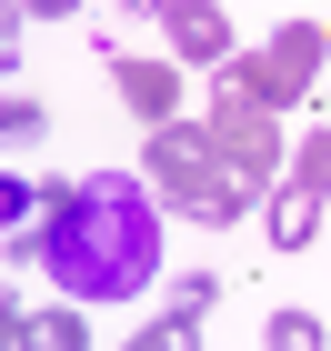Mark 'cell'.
<instances>
[{
  "label": "cell",
  "instance_id": "1",
  "mask_svg": "<svg viewBox=\"0 0 331 351\" xmlns=\"http://www.w3.org/2000/svg\"><path fill=\"white\" fill-rule=\"evenodd\" d=\"M21 251H40L71 301H131V291H151V271H161V211H151L140 181H121V171L60 181L51 211H40V231H30Z\"/></svg>",
  "mask_w": 331,
  "mask_h": 351
},
{
  "label": "cell",
  "instance_id": "2",
  "mask_svg": "<svg viewBox=\"0 0 331 351\" xmlns=\"http://www.w3.org/2000/svg\"><path fill=\"white\" fill-rule=\"evenodd\" d=\"M140 161H151V191H161L171 211H191V221H241V211H251V191H261L241 161H231V151H221L211 121H161Z\"/></svg>",
  "mask_w": 331,
  "mask_h": 351
},
{
  "label": "cell",
  "instance_id": "3",
  "mask_svg": "<svg viewBox=\"0 0 331 351\" xmlns=\"http://www.w3.org/2000/svg\"><path fill=\"white\" fill-rule=\"evenodd\" d=\"M321 21H291V30H271V51H231L221 60V90L231 101H261V110H291L311 90V71H321Z\"/></svg>",
  "mask_w": 331,
  "mask_h": 351
},
{
  "label": "cell",
  "instance_id": "4",
  "mask_svg": "<svg viewBox=\"0 0 331 351\" xmlns=\"http://www.w3.org/2000/svg\"><path fill=\"white\" fill-rule=\"evenodd\" d=\"M211 131H221V151H231V161H241L261 191H271V171L291 161V151H281V110H261V101H231V90H221Z\"/></svg>",
  "mask_w": 331,
  "mask_h": 351
},
{
  "label": "cell",
  "instance_id": "5",
  "mask_svg": "<svg viewBox=\"0 0 331 351\" xmlns=\"http://www.w3.org/2000/svg\"><path fill=\"white\" fill-rule=\"evenodd\" d=\"M110 81H121V101H131L151 131H161V121H181V71H171V60H121Z\"/></svg>",
  "mask_w": 331,
  "mask_h": 351
},
{
  "label": "cell",
  "instance_id": "6",
  "mask_svg": "<svg viewBox=\"0 0 331 351\" xmlns=\"http://www.w3.org/2000/svg\"><path fill=\"white\" fill-rule=\"evenodd\" d=\"M161 21H171V40H181V60H231V21H221L211 0H171Z\"/></svg>",
  "mask_w": 331,
  "mask_h": 351
},
{
  "label": "cell",
  "instance_id": "7",
  "mask_svg": "<svg viewBox=\"0 0 331 351\" xmlns=\"http://www.w3.org/2000/svg\"><path fill=\"white\" fill-rule=\"evenodd\" d=\"M311 231H321V191H311V181H281L271 191V251H311Z\"/></svg>",
  "mask_w": 331,
  "mask_h": 351
},
{
  "label": "cell",
  "instance_id": "8",
  "mask_svg": "<svg viewBox=\"0 0 331 351\" xmlns=\"http://www.w3.org/2000/svg\"><path fill=\"white\" fill-rule=\"evenodd\" d=\"M0 341H10V351H81L90 331L71 322V311H10V322H0Z\"/></svg>",
  "mask_w": 331,
  "mask_h": 351
},
{
  "label": "cell",
  "instance_id": "9",
  "mask_svg": "<svg viewBox=\"0 0 331 351\" xmlns=\"http://www.w3.org/2000/svg\"><path fill=\"white\" fill-rule=\"evenodd\" d=\"M291 161H302V171H291V181H311V191H321V201H331V121H321V131L302 141V151H291Z\"/></svg>",
  "mask_w": 331,
  "mask_h": 351
},
{
  "label": "cell",
  "instance_id": "10",
  "mask_svg": "<svg viewBox=\"0 0 331 351\" xmlns=\"http://www.w3.org/2000/svg\"><path fill=\"white\" fill-rule=\"evenodd\" d=\"M271 341H281V351H311V341H321V322H311V311H271Z\"/></svg>",
  "mask_w": 331,
  "mask_h": 351
},
{
  "label": "cell",
  "instance_id": "11",
  "mask_svg": "<svg viewBox=\"0 0 331 351\" xmlns=\"http://www.w3.org/2000/svg\"><path fill=\"white\" fill-rule=\"evenodd\" d=\"M0 131H10V151H30V141H40V110H30V101H10V110H0Z\"/></svg>",
  "mask_w": 331,
  "mask_h": 351
},
{
  "label": "cell",
  "instance_id": "12",
  "mask_svg": "<svg viewBox=\"0 0 331 351\" xmlns=\"http://www.w3.org/2000/svg\"><path fill=\"white\" fill-rule=\"evenodd\" d=\"M30 21H71V10H81V0H21Z\"/></svg>",
  "mask_w": 331,
  "mask_h": 351
},
{
  "label": "cell",
  "instance_id": "13",
  "mask_svg": "<svg viewBox=\"0 0 331 351\" xmlns=\"http://www.w3.org/2000/svg\"><path fill=\"white\" fill-rule=\"evenodd\" d=\"M131 10H171V0H131Z\"/></svg>",
  "mask_w": 331,
  "mask_h": 351
}]
</instances>
